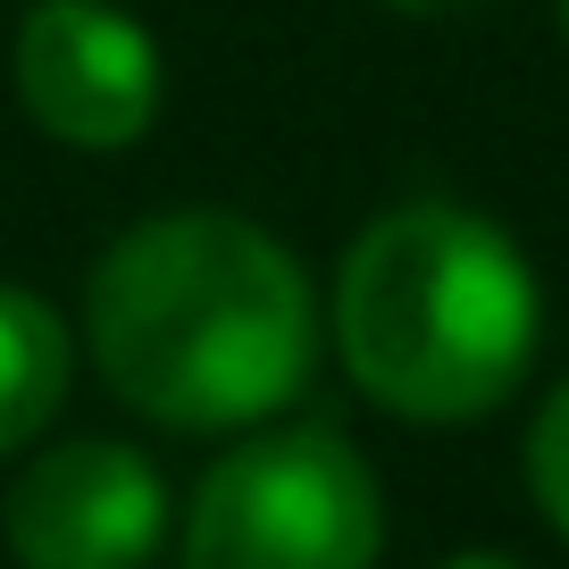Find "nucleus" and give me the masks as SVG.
I'll return each mask as SVG.
<instances>
[{
	"mask_svg": "<svg viewBox=\"0 0 569 569\" xmlns=\"http://www.w3.org/2000/svg\"><path fill=\"white\" fill-rule=\"evenodd\" d=\"M18 101L68 151H126L160 118V51L109 0H34L18 18Z\"/></svg>",
	"mask_w": 569,
	"mask_h": 569,
	"instance_id": "nucleus-4",
	"label": "nucleus"
},
{
	"mask_svg": "<svg viewBox=\"0 0 569 569\" xmlns=\"http://www.w3.org/2000/svg\"><path fill=\"white\" fill-rule=\"evenodd\" d=\"M528 495H536V511L569 536V377L545 393V410H536V427H528Z\"/></svg>",
	"mask_w": 569,
	"mask_h": 569,
	"instance_id": "nucleus-7",
	"label": "nucleus"
},
{
	"mask_svg": "<svg viewBox=\"0 0 569 569\" xmlns=\"http://www.w3.org/2000/svg\"><path fill=\"white\" fill-rule=\"evenodd\" d=\"M68 369L76 343L59 327V310L26 284H0V452L34 445L51 410L68 402Z\"/></svg>",
	"mask_w": 569,
	"mask_h": 569,
	"instance_id": "nucleus-6",
	"label": "nucleus"
},
{
	"mask_svg": "<svg viewBox=\"0 0 569 569\" xmlns=\"http://www.w3.org/2000/svg\"><path fill=\"white\" fill-rule=\"evenodd\" d=\"M436 569H519V561H502V552H452V561H436Z\"/></svg>",
	"mask_w": 569,
	"mask_h": 569,
	"instance_id": "nucleus-9",
	"label": "nucleus"
},
{
	"mask_svg": "<svg viewBox=\"0 0 569 569\" xmlns=\"http://www.w3.org/2000/svg\"><path fill=\"white\" fill-rule=\"evenodd\" d=\"M552 9H561V34H569V0H552Z\"/></svg>",
	"mask_w": 569,
	"mask_h": 569,
	"instance_id": "nucleus-10",
	"label": "nucleus"
},
{
	"mask_svg": "<svg viewBox=\"0 0 569 569\" xmlns=\"http://www.w3.org/2000/svg\"><path fill=\"white\" fill-rule=\"evenodd\" d=\"M386 495L336 427L251 436L184 511V569H377Z\"/></svg>",
	"mask_w": 569,
	"mask_h": 569,
	"instance_id": "nucleus-3",
	"label": "nucleus"
},
{
	"mask_svg": "<svg viewBox=\"0 0 569 569\" xmlns=\"http://www.w3.org/2000/svg\"><path fill=\"white\" fill-rule=\"evenodd\" d=\"M386 9H402V18H469L486 0H386Z\"/></svg>",
	"mask_w": 569,
	"mask_h": 569,
	"instance_id": "nucleus-8",
	"label": "nucleus"
},
{
	"mask_svg": "<svg viewBox=\"0 0 569 569\" xmlns=\"http://www.w3.org/2000/svg\"><path fill=\"white\" fill-rule=\"evenodd\" d=\"M18 569H142L168 536V486L134 445L76 436L26 461L0 502Z\"/></svg>",
	"mask_w": 569,
	"mask_h": 569,
	"instance_id": "nucleus-5",
	"label": "nucleus"
},
{
	"mask_svg": "<svg viewBox=\"0 0 569 569\" xmlns=\"http://www.w3.org/2000/svg\"><path fill=\"white\" fill-rule=\"evenodd\" d=\"M545 336L536 268L495 218L461 201H402L369 218L336 277V343L369 402L419 427L486 419L519 393Z\"/></svg>",
	"mask_w": 569,
	"mask_h": 569,
	"instance_id": "nucleus-2",
	"label": "nucleus"
},
{
	"mask_svg": "<svg viewBox=\"0 0 569 569\" xmlns=\"http://www.w3.org/2000/svg\"><path fill=\"white\" fill-rule=\"evenodd\" d=\"M84 343L118 402L160 427H251L310 386L319 310L302 260L234 210L126 227L84 284Z\"/></svg>",
	"mask_w": 569,
	"mask_h": 569,
	"instance_id": "nucleus-1",
	"label": "nucleus"
}]
</instances>
